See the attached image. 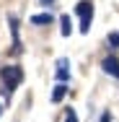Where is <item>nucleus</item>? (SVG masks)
Segmentation results:
<instances>
[{
    "label": "nucleus",
    "mask_w": 119,
    "mask_h": 122,
    "mask_svg": "<svg viewBox=\"0 0 119 122\" xmlns=\"http://www.w3.org/2000/svg\"><path fill=\"white\" fill-rule=\"evenodd\" d=\"M0 75H3V88H0L3 96H10L13 88L24 81V70H21L18 65H5V68L0 70Z\"/></svg>",
    "instance_id": "f257e3e1"
},
{
    "label": "nucleus",
    "mask_w": 119,
    "mask_h": 122,
    "mask_svg": "<svg viewBox=\"0 0 119 122\" xmlns=\"http://www.w3.org/2000/svg\"><path fill=\"white\" fill-rule=\"evenodd\" d=\"M75 10H78V16H80V31L88 34V31H91V18H93V5H91L88 0H80V3L75 5Z\"/></svg>",
    "instance_id": "f03ea898"
},
{
    "label": "nucleus",
    "mask_w": 119,
    "mask_h": 122,
    "mask_svg": "<svg viewBox=\"0 0 119 122\" xmlns=\"http://www.w3.org/2000/svg\"><path fill=\"white\" fill-rule=\"evenodd\" d=\"M101 68H104V73L114 75V78H119V60L114 57V55H109V57H104V62H101Z\"/></svg>",
    "instance_id": "7ed1b4c3"
},
{
    "label": "nucleus",
    "mask_w": 119,
    "mask_h": 122,
    "mask_svg": "<svg viewBox=\"0 0 119 122\" xmlns=\"http://www.w3.org/2000/svg\"><path fill=\"white\" fill-rule=\"evenodd\" d=\"M8 24H10V34H13V49L21 52V39H18V16H8Z\"/></svg>",
    "instance_id": "20e7f679"
},
{
    "label": "nucleus",
    "mask_w": 119,
    "mask_h": 122,
    "mask_svg": "<svg viewBox=\"0 0 119 122\" xmlns=\"http://www.w3.org/2000/svg\"><path fill=\"white\" fill-rule=\"evenodd\" d=\"M67 65H70V60H67V57H60V60H57V81H60V83H65V81L70 78Z\"/></svg>",
    "instance_id": "39448f33"
},
{
    "label": "nucleus",
    "mask_w": 119,
    "mask_h": 122,
    "mask_svg": "<svg viewBox=\"0 0 119 122\" xmlns=\"http://www.w3.org/2000/svg\"><path fill=\"white\" fill-rule=\"evenodd\" d=\"M31 24H34V26L52 24V13H36V16H31Z\"/></svg>",
    "instance_id": "423d86ee"
},
{
    "label": "nucleus",
    "mask_w": 119,
    "mask_h": 122,
    "mask_svg": "<svg viewBox=\"0 0 119 122\" xmlns=\"http://www.w3.org/2000/svg\"><path fill=\"white\" fill-rule=\"evenodd\" d=\"M65 94H67V86H65V83H57V86H54V91H52V101H54V104H57V101H62Z\"/></svg>",
    "instance_id": "0eeeda50"
},
{
    "label": "nucleus",
    "mask_w": 119,
    "mask_h": 122,
    "mask_svg": "<svg viewBox=\"0 0 119 122\" xmlns=\"http://www.w3.org/2000/svg\"><path fill=\"white\" fill-rule=\"evenodd\" d=\"M60 24H62V36H70V31H72V21H70V16H67V13L60 18Z\"/></svg>",
    "instance_id": "6e6552de"
},
{
    "label": "nucleus",
    "mask_w": 119,
    "mask_h": 122,
    "mask_svg": "<svg viewBox=\"0 0 119 122\" xmlns=\"http://www.w3.org/2000/svg\"><path fill=\"white\" fill-rule=\"evenodd\" d=\"M109 47H111V49H119V31L109 34Z\"/></svg>",
    "instance_id": "1a4fd4ad"
},
{
    "label": "nucleus",
    "mask_w": 119,
    "mask_h": 122,
    "mask_svg": "<svg viewBox=\"0 0 119 122\" xmlns=\"http://www.w3.org/2000/svg\"><path fill=\"white\" fill-rule=\"evenodd\" d=\"M65 122H78V117H75V112H72V109H67V117H65Z\"/></svg>",
    "instance_id": "9d476101"
},
{
    "label": "nucleus",
    "mask_w": 119,
    "mask_h": 122,
    "mask_svg": "<svg viewBox=\"0 0 119 122\" xmlns=\"http://www.w3.org/2000/svg\"><path fill=\"white\" fill-rule=\"evenodd\" d=\"M101 122H111V114H104V117H101Z\"/></svg>",
    "instance_id": "9b49d317"
},
{
    "label": "nucleus",
    "mask_w": 119,
    "mask_h": 122,
    "mask_svg": "<svg viewBox=\"0 0 119 122\" xmlns=\"http://www.w3.org/2000/svg\"><path fill=\"white\" fill-rule=\"evenodd\" d=\"M52 3H54V0H42V5H52Z\"/></svg>",
    "instance_id": "f8f14e48"
},
{
    "label": "nucleus",
    "mask_w": 119,
    "mask_h": 122,
    "mask_svg": "<svg viewBox=\"0 0 119 122\" xmlns=\"http://www.w3.org/2000/svg\"><path fill=\"white\" fill-rule=\"evenodd\" d=\"M0 114H3V104H0Z\"/></svg>",
    "instance_id": "ddd939ff"
}]
</instances>
